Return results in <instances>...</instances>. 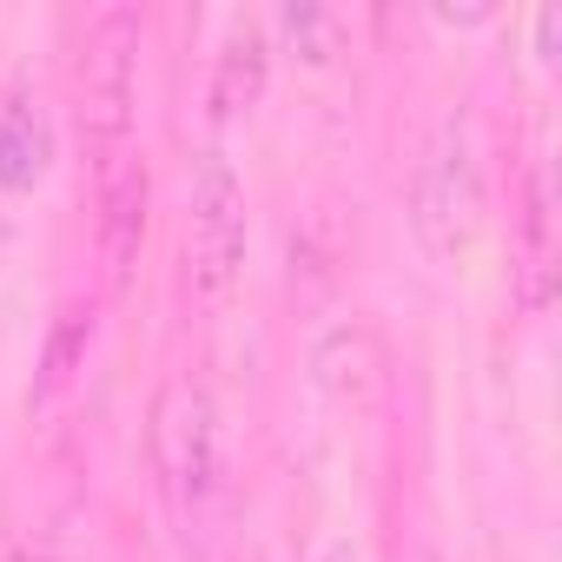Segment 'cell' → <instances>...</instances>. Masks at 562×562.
I'll return each instance as SVG.
<instances>
[{
	"label": "cell",
	"mask_w": 562,
	"mask_h": 562,
	"mask_svg": "<svg viewBox=\"0 0 562 562\" xmlns=\"http://www.w3.org/2000/svg\"><path fill=\"white\" fill-rule=\"evenodd\" d=\"M80 126L93 153H120L139 133V14L113 8L80 54Z\"/></svg>",
	"instance_id": "3957f363"
},
{
	"label": "cell",
	"mask_w": 562,
	"mask_h": 562,
	"mask_svg": "<svg viewBox=\"0 0 562 562\" xmlns=\"http://www.w3.org/2000/svg\"><path fill=\"white\" fill-rule=\"evenodd\" d=\"M179 258H186V292L205 312H218L238 292V278H245V186H238V172L218 153L199 159V172H192L186 251Z\"/></svg>",
	"instance_id": "7a4b0ae2"
},
{
	"label": "cell",
	"mask_w": 562,
	"mask_h": 562,
	"mask_svg": "<svg viewBox=\"0 0 562 562\" xmlns=\"http://www.w3.org/2000/svg\"><path fill=\"white\" fill-rule=\"evenodd\" d=\"M265 60H271L265 27L238 14V21L225 27L218 60H212V87H205L212 120H238V113H251V106H258V93H265Z\"/></svg>",
	"instance_id": "8992f818"
},
{
	"label": "cell",
	"mask_w": 562,
	"mask_h": 562,
	"mask_svg": "<svg viewBox=\"0 0 562 562\" xmlns=\"http://www.w3.org/2000/svg\"><path fill=\"white\" fill-rule=\"evenodd\" d=\"M87 345H93V312L87 305H67L54 318V338H47V364H41V397H54L80 364H87Z\"/></svg>",
	"instance_id": "9c48e42d"
},
{
	"label": "cell",
	"mask_w": 562,
	"mask_h": 562,
	"mask_svg": "<svg viewBox=\"0 0 562 562\" xmlns=\"http://www.w3.org/2000/svg\"><path fill=\"white\" fill-rule=\"evenodd\" d=\"M476 218H483V172H476L463 120H443L411 179V225L430 245V258H457L470 245Z\"/></svg>",
	"instance_id": "277c9868"
},
{
	"label": "cell",
	"mask_w": 562,
	"mask_h": 562,
	"mask_svg": "<svg viewBox=\"0 0 562 562\" xmlns=\"http://www.w3.org/2000/svg\"><path fill=\"white\" fill-rule=\"evenodd\" d=\"M549 225H555V218H549V179L529 172V186H522V218H516V238H522L516 278H522V305H529V312L549 305V265H555V232H549Z\"/></svg>",
	"instance_id": "ba28073f"
},
{
	"label": "cell",
	"mask_w": 562,
	"mask_h": 562,
	"mask_svg": "<svg viewBox=\"0 0 562 562\" xmlns=\"http://www.w3.org/2000/svg\"><path fill=\"white\" fill-rule=\"evenodd\" d=\"M47 159H54V133H47L41 106L21 87H0V186L8 192L41 186Z\"/></svg>",
	"instance_id": "52a82bcc"
},
{
	"label": "cell",
	"mask_w": 562,
	"mask_h": 562,
	"mask_svg": "<svg viewBox=\"0 0 562 562\" xmlns=\"http://www.w3.org/2000/svg\"><path fill=\"white\" fill-rule=\"evenodd\" d=\"M146 225H153V172L139 146L93 153V258H100V285L113 299L133 292V278H139Z\"/></svg>",
	"instance_id": "5b68a950"
},
{
	"label": "cell",
	"mask_w": 562,
	"mask_h": 562,
	"mask_svg": "<svg viewBox=\"0 0 562 562\" xmlns=\"http://www.w3.org/2000/svg\"><path fill=\"white\" fill-rule=\"evenodd\" d=\"M146 450H153V476L159 496L192 516L212 490H218V404L199 378H166L153 391L146 411Z\"/></svg>",
	"instance_id": "6da1fadb"
}]
</instances>
